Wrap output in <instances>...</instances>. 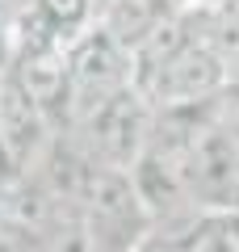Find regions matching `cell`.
Instances as JSON below:
<instances>
[{
	"label": "cell",
	"instance_id": "cell-1",
	"mask_svg": "<svg viewBox=\"0 0 239 252\" xmlns=\"http://www.w3.org/2000/svg\"><path fill=\"white\" fill-rule=\"evenodd\" d=\"M80 223L92 240V252H139L155 235L130 172L97 168L80 193Z\"/></svg>",
	"mask_w": 239,
	"mask_h": 252
},
{
	"label": "cell",
	"instance_id": "cell-2",
	"mask_svg": "<svg viewBox=\"0 0 239 252\" xmlns=\"http://www.w3.org/2000/svg\"><path fill=\"white\" fill-rule=\"evenodd\" d=\"M130 84H134V55L118 46L101 26L84 34L76 46H67V122H63V130L84 126L105 101H114Z\"/></svg>",
	"mask_w": 239,
	"mask_h": 252
},
{
	"label": "cell",
	"instance_id": "cell-3",
	"mask_svg": "<svg viewBox=\"0 0 239 252\" xmlns=\"http://www.w3.org/2000/svg\"><path fill=\"white\" fill-rule=\"evenodd\" d=\"M71 135L84 143L97 168L134 172V164L147 156L151 135H155V105L130 84L114 101H105L84 126H76Z\"/></svg>",
	"mask_w": 239,
	"mask_h": 252
},
{
	"label": "cell",
	"instance_id": "cell-4",
	"mask_svg": "<svg viewBox=\"0 0 239 252\" xmlns=\"http://www.w3.org/2000/svg\"><path fill=\"white\" fill-rule=\"evenodd\" d=\"M177 164L202 215H239V143L231 139L222 118L206 126L177 156Z\"/></svg>",
	"mask_w": 239,
	"mask_h": 252
},
{
	"label": "cell",
	"instance_id": "cell-5",
	"mask_svg": "<svg viewBox=\"0 0 239 252\" xmlns=\"http://www.w3.org/2000/svg\"><path fill=\"white\" fill-rule=\"evenodd\" d=\"M189 4L185 0H105L101 4V21L97 26L126 51H139L143 42L159 34L164 26H172L177 17H185Z\"/></svg>",
	"mask_w": 239,
	"mask_h": 252
},
{
	"label": "cell",
	"instance_id": "cell-6",
	"mask_svg": "<svg viewBox=\"0 0 239 252\" xmlns=\"http://www.w3.org/2000/svg\"><path fill=\"white\" fill-rule=\"evenodd\" d=\"M139 252H177V244H172V240H164V235H151V240L143 244Z\"/></svg>",
	"mask_w": 239,
	"mask_h": 252
}]
</instances>
